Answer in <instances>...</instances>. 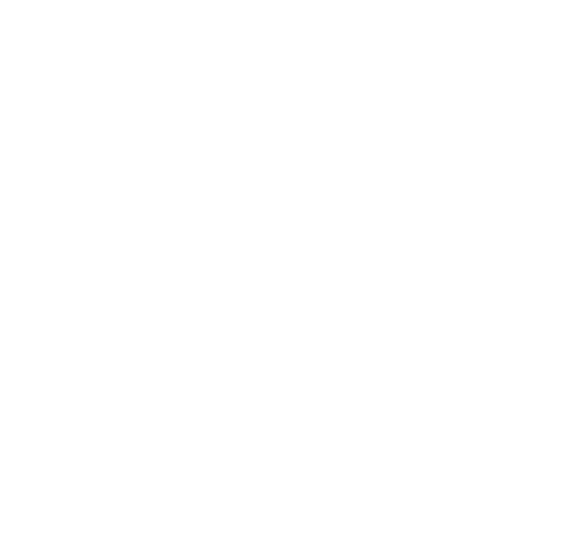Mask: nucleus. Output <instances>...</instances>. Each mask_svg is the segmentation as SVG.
I'll return each instance as SVG.
<instances>
[]
</instances>
